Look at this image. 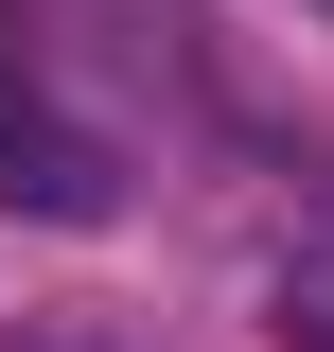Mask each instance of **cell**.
<instances>
[{"label":"cell","instance_id":"1","mask_svg":"<svg viewBox=\"0 0 334 352\" xmlns=\"http://www.w3.org/2000/svg\"><path fill=\"white\" fill-rule=\"evenodd\" d=\"M0 194H18V212H53V229H88V212H106V159H88V141L36 106V71H18V53H0Z\"/></svg>","mask_w":334,"mask_h":352},{"label":"cell","instance_id":"2","mask_svg":"<svg viewBox=\"0 0 334 352\" xmlns=\"http://www.w3.org/2000/svg\"><path fill=\"white\" fill-rule=\"evenodd\" d=\"M264 335H282V352H334V229L282 264V282H264Z\"/></svg>","mask_w":334,"mask_h":352}]
</instances>
